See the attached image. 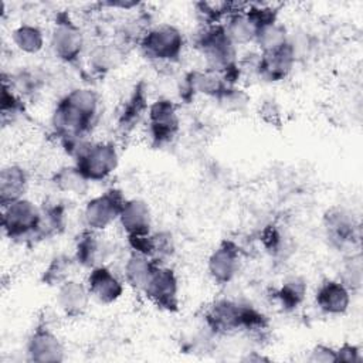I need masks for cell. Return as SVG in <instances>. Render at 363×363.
<instances>
[{"label":"cell","mask_w":363,"mask_h":363,"mask_svg":"<svg viewBox=\"0 0 363 363\" xmlns=\"http://www.w3.org/2000/svg\"><path fill=\"white\" fill-rule=\"evenodd\" d=\"M204 326L211 335H230L238 330L259 333L268 329V318L255 306L228 298L208 305L203 315Z\"/></svg>","instance_id":"1"},{"label":"cell","mask_w":363,"mask_h":363,"mask_svg":"<svg viewBox=\"0 0 363 363\" xmlns=\"http://www.w3.org/2000/svg\"><path fill=\"white\" fill-rule=\"evenodd\" d=\"M194 45L206 61V68L224 77L230 85L241 78L237 47L225 33L223 23L204 26L196 35Z\"/></svg>","instance_id":"2"},{"label":"cell","mask_w":363,"mask_h":363,"mask_svg":"<svg viewBox=\"0 0 363 363\" xmlns=\"http://www.w3.org/2000/svg\"><path fill=\"white\" fill-rule=\"evenodd\" d=\"M186 40L183 33L173 24L150 27L138 47L145 58L153 62H177L183 54Z\"/></svg>","instance_id":"3"},{"label":"cell","mask_w":363,"mask_h":363,"mask_svg":"<svg viewBox=\"0 0 363 363\" xmlns=\"http://www.w3.org/2000/svg\"><path fill=\"white\" fill-rule=\"evenodd\" d=\"M40 223V206L26 197L1 207V228L11 241H37Z\"/></svg>","instance_id":"4"},{"label":"cell","mask_w":363,"mask_h":363,"mask_svg":"<svg viewBox=\"0 0 363 363\" xmlns=\"http://www.w3.org/2000/svg\"><path fill=\"white\" fill-rule=\"evenodd\" d=\"M323 231L330 247L349 254L360 252V223L346 208L333 206L323 214Z\"/></svg>","instance_id":"5"},{"label":"cell","mask_w":363,"mask_h":363,"mask_svg":"<svg viewBox=\"0 0 363 363\" xmlns=\"http://www.w3.org/2000/svg\"><path fill=\"white\" fill-rule=\"evenodd\" d=\"M50 47L57 60L64 64H77L85 50V35L79 24L68 11H58L50 34Z\"/></svg>","instance_id":"6"},{"label":"cell","mask_w":363,"mask_h":363,"mask_svg":"<svg viewBox=\"0 0 363 363\" xmlns=\"http://www.w3.org/2000/svg\"><path fill=\"white\" fill-rule=\"evenodd\" d=\"M74 164L89 182H102L116 170L119 153L113 142H88L74 157Z\"/></svg>","instance_id":"7"},{"label":"cell","mask_w":363,"mask_h":363,"mask_svg":"<svg viewBox=\"0 0 363 363\" xmlns=\"http://www.w3.org/2000/svg\"><path fill=\"white\" fill-rule=\"evenodd\" d=\"M147 133L153 147L169 145L180 130L179 106L169 98H157L147 109Z\"/></svg>","instance_id":"8"},{"label":"cell","mask_w":363,"mask_h":363,"mask_svg":"<svg viewBox=\"0 0 363 363\" xmlns=\"http://www.w3.org/2000/svg\"><path fill=\"white\" fill-rule=\"evenodd\" d=\"M95 123L96 121L77 109L65 96L60 98L51 115V128L61 145L77 139H85Z\"/></svg>","instance_id":"9"},{"label":"cell","mask_w":363,"mask_h":363,"mask_svg":"<svg viewBox=\"0 0 363 363\" xmlns=\"http://www.w3.org/2000/svg\"><path fill=\"white\" fill-rule=\"evenodd\" d=\"M125 201L126 197L123 193L115 187L89 199L82 211L85 227L95 231L108 228L118 220Z\"/></svg>","instance_id":"10"},{"label":"cell","mask_w":363,"mask_h":363,"mask_svg":"<svg viewBox=\"0 0 363 363\" xmlns=\"http://www.w3.org/2000/svg\"><path fill=\"white\" fill-rule=\"evenodd\" d=\"M145 296L159 309L166 312H177L180 299H179V279L173 268L159 264L145 291Z\"/></svg>","instance_id":"11"},{"label":"cell","mask_w":363,"mask_h":363,"mask_svg":"<svg viewBox=\"0 0 363 363\" xmlns=\"http://www.w3.org/2000/svg\"><path fill=\"white\" fill-rule=\"evenodd\" d=\"M26 356L34 363H60L65 359V347L47 322L38 320L26 342Z\"/></svg>","instance_id":"12"},{"label":"cell","mask_w":363,"mask_h":363,"mask_svg":"<svg viewBox=\"0 0 363 363\" xmlns=\"http://www.w3.org/2000/svg\"><path fill=\"white\" fill-rule=\"evenodd\" d=\"M241 267V250L230 238H224L211 251L207 259V271L217 285L230 284Z\"/></svg>","instance_id":"13"},{"label":"cell","mask_w":363,"mask_h":363,"mask_svg":"<svg viewBox=\"0 0 363 363\" xmlns=\"http://www.w3.org/2000/svg\"><path fill=\"white\" fill-rule=\"evenodd\" d=\"M149 95L145 81H139L132 88L130 94L121 105L116 116V132L121 136H128L140 123L142 118L147 115Z\"/></svg>","instance_id":"14"},{"label":"cell","mask_w":363,"mask_h":363,"mask_svg":"<svg viewBox=\"0 0 363 363\" xmlns=\"http://www.w3.org/2000/svg\"><path fill=\"white\" fill-rule=\"evenodd\" d=\"M296 61V52L289 43L282 48L272 52H259L258 65H257V77L265 82L275 84L286 79L294 69Z\"/></svg>","instance_id":"15"},{"label":"cell","mask_w":363,"mask_h":363,"mask_svg":"<svg viewBox=\"0 0 363 363\" xmlns=\"http://www.w3.org/2000/svg\"><path fill=\"white\" fill-rule=\"evenodd\" d=\"M231 86L221 74L211 71L208 68L203 69H191L183 78L182 85V96L184 99H190L194 95H204L218 101L220 96Z\"/></svg>","instance_id":"16"},{"label":"cell","mask_w":363,"mask_h":363,"mask_svg":"<svg viewBox=\"0 0 363 363\" xmlns=\"http://www.w3.org/2000/svg\"><path fill=\"white\" fill-rule=\"evenodd\" d=\"M86 286L91 298L102 305L115 303L125 291V281H122L109 267L98 265L89 269L86 277Z\"/></svg>","instance_id":"17"},{"label":"cell","mask_w":363,"mask_h":363,"mask_svg":"<svg viewBox=\"0 0 363 363\" xmlns=\"http://www.w3.org/2000/svg\"><path fill=\"white\" fill-rule=\"evenodd\" d=\"M352 292L339 279H325L315 292V303L330 316L345 315L350 306Z\"/></svg>","instance_id":"18"},{"label":"cell","mask_w":363,"mask_h":363,"mask_svg":"<svg viewBox=\"0 0 363 363\" xmlns=\"http://www.w3.org/2000/svg\"><path fill=\"white\" fill-rule=\"evenodd\" d=\"M89 301L88 286L81 281L71 278L57 288V305L65 318H81L86 312Z\"/></svg>","instance_id":"19"},{"label":"cell","mask_w":363,"mask_h":363,"mask_svg":"<svg viewBox=\"0 0 363 363\" xmlns=\"http://www.w3.org/2000/svg\"><path fill=\"white\" fill-rule=\"evenodd\" d=\"M118 221L126 237H139L150 234L152 213L145 200L126 199L119 213Z\"/></svg>","instance_id":"20"},{"label":"cell","mask_w":363,"mask_h":363,"mask_svg":"<svg viewBox=\"0 0 363 363\" xmlns=\"http://www.w3.org/2000/svg\"><path fill=\"white\" fill-rule=\"evenodd\" d=\"M126 238L132 251L143 254L156 261L157 264H164L166 259L170 258L174 252V241L172 234L167 231L150 233L147 235Z\"/></svg>","instance_id":"21"},{"label":"cell","mask_w":363,"mask_h":363,"mask_svg":"<svg viewBox=\"0 0 363 363\" xmlns=\"http://www.w3.org/2000/svg\"><path fill=\"white\" fill-rule=\"evenodd\" d=\"M98 233L99 231L85 227L77 237L74 259L82 268L92 269L94 267L102 265L105 258V245Z\"/></svg>","instance_id":"22"},{"label":"cell","mask_w":363,"mask_h":363,"mask_svg":"<svg viewBox=\"0 0 363 363\" xmlns=\"http://www.w3.org/2000/svg\"><path fill=\"white\" fill-rule=\"evenodd\" d=\"M28 187V173L20 164H7L0 170V206L24 197Z\"/></svg>","instance_id":"23"},{"label":"cell","mask_w":363,"mask_h":363,"mask_svg":"<svg viewBox=\"0 0 363 363\" xmlns=\"http://www.w3.org/2000/svg\"><path fill=\"white\" fill-rule=\"evenodd\" d=\"M125 45L121 43H102L92 48L88 57V67L96 75H105L116 69L125 60Z\"/></svg>","instance_id":"24"},{"label":"cell","mask_w":363,"mask_h":363,"mask_svg":"<svg viewBox=\"0 0 363 363\" xmlns=\"http://www.w3.org/2000/svg\"><path fill=\"white\" fill-rule=\"evenodd\" d=\"M159 264L152 258L132 251L123 265V281L135 291H145L155 268Z\"/></svg>","instance_id":"25"},{"label":"cell","mask_w":363,"mask_h":363,"mask_svg":"<svg viewBox=\"0 0 363 363\" xmlns=\"http://www.w3.org/2000/svg\"><path fill=\"white\" fill-rule=\"evenodd\" d=\"M41 223L37 241L58 235L67 225V207L60 200H47L41 206Z\"/></svg>","instance_id":"26"},{"label":"cell","mask_w":363,"mask_h":363,"mask_svg":"<svg viewBox=\"0 0 363 363\" xmlns=\"http://www.w3.org/2000/svg\"><path fill=\"white\" fill-rule=\"evenodd\" d=\"M247 6H240L238 9H235L233 13H230L223 26L225 28L227 35L230 37V40L234 43V45H247L254 43L255 38V24L251 20V17L248 16V13L245 11Z\"/></svg>","instance_id":"27"},{"label":"cell","mask_w":363,"mask_h":363,"mask_svg":"<svg viewBox=\"0 0 363 363\" xmlns=\"http://www.w3.org/2000/svg\"><path fill=\"white\" fill-rule=\"evenodd\" d=\"M52 186L65 194L84 196L89 189V180L79 172L75 164L62 166L51 176Z\"/></svg>","instance_id":"28"},{"label":"cell","mask_w":363,"mask_h":363,"mask_svg":"<svg viewBox=\"0 0 363 363\" xmlns=\"http://www.w3.org/2000/svg\"><path fill=\"white\" fill-rule=\"evenodd\" d=\"M306 292L308 286L305 279L301 277H291L274 292V298L285 312H292L303 303Z\"/></svg>","instance_id":"29"},{"label":"cell","mask_w":363,"mask_h":363,"mask_svg":"<svg viewBox=\"0 0 363 363\" xmlns=\"http://www.w3.org/2000/svg\"><path fill=\"white\" fill-rule=\"evenodd\" d=\"M288 43H289V34L286 31V27L278 20L261 26L257 30L255 38H254V44L258 47L261 54L277 51Z\"/></svg>","instance_id":"30"},{"label":"cell","mask_w":363,"mask_h":363,"mask_svg":"<svg viewBox=\"0 0 363 363\" xmlns=\"http://www.w3.org/2000/svg\"><path fill=\"white\" fill-rule=\"evenodd\" d=\"M14 47L24 54H38L44 48V33L35 24L23 23L11 33Z\"/></svg>","instance_id":"31"},{"label":"cell","mask_w":363,"mask_h":363,"mask_svg":"<svg viewBox=\"0 0 363 363\" xmlns=\"http://www.w3.org/2000/svg\"><path fill=\"white\" fill-rule=\"evenodd\" d=\"M3 82H6L21 99L31 98L37 92H40L44 85V77L31 69H20L14 74H10L9 78L3 74Z\"/></svg>","instance_id":"32"},{"label":"cell","mask_w":363,"mask_h":363,"mask_svg":"<svg viewBox=\"0 0 363 363\" xmlns=\"http://www.w3.org/2000/svg\"><path fill=\"white\" fill-rule=\"evenodd\" d=\"M75 264L77 262L74 259V255L71 257L67 254H58L52 257L41 274V282L47 286L58 288L65 281L71 279Z\"/></svg>","instance_id":"33"},{"label":"cell","mask_w":363,"mask_h":363,"mask_svg":"<svg viewBox=\"0 0 363 363\" xmlns=\"http://www.w3.org/2000/svg\"><path fill=\"white\" fill-rule=\"evenodd\" d=\"M362 257L360 252L349 254L340 271L339 281L350 291L356 292L362 286Z\"/></svg>","instance_id":"34"},{"label":"cell","mask_w":363,"mask_h":363,"mask_svg":"<svg viewBox=\"0 0 363 363\" xmlns=\"http://www.w3.org/2000/svg\"><path fill=\"white\" fill-rule=\"evenodd\" d=\"M0 111L3 121L7 116L16 118L20 113L24 112V99H21L6 82L1 81V102H0Z\"/></svg>","instance_id":"35"},{"label":"cell","mask_w":363,"mask_h":363,"mask_svg":"<svg viewBox=\"0 0 363 363\" xmlns=\"http://www.w3.org/2000/svg\"><path fill=\"white\" fill-rule=\"evenodd\" d=\"M225 111H234V112H240L242 111L247 104L250 102L248 95L237 88L235 85H231L227 88V91L220 96V99L217 101Z\"/></svg>","instance_id":"36"},{"label":"cell","mask_w":363,"mask_h":363,"mask_svg":"<svg viewBox=\"0 0 363 363\" xmlns=\"http://www.w3.org/2000/svg\"><path fill=\"white\" fill-rule=\"evenodd\" d=\"M308 360L312 363H337L336 349L325 343H318L311 349Z\"/></svg>","instance_id":"37"},{"label":"cell","mask_w":363,"mask_h":363,"mask_svg":"<svg viewBox=\"0 0 363 363\" xmlns=\"http://www.w3.org/2000/svg\"><path fill=\"white\" fill-rule=\"evenodd\" d=\"M259 116L265 123H268L271 126H279L282 123L281 109H279L278 104L272 99L264 101V104L261 105V109H259Z\"/></svg>","instance_id":"38"},{"label":"cell","mask_w":363,"mask_h":363,"mask_svg":"<svg viewBox=\"0 0 363 363\" xmlns=\"http://www.w3.org/2000/svg\"><path fill=\"white\" fill-rule=\"evenodd\" d=\"M336 360L345 362V363H360L362 353H360L359 346L345 342L342 346H339L336 349Z\"/></svg>","instance_id":"39"},{"label":"cell","mask_w":363,"mask_h":363,"mask_svg":"<svg viewBox=\"0 0 363 363\" xmlns=\"http://www.w3.org/2000/svg\"><path fill=\"white\" fill-rule=\"evenodd\" d=\"M105 7H111V9H123V10H132L133 7H138L139 3L138 1H105L101 3Z\"/></svg>","instance_id":"40"},{"label":"cell","mask_w":363,"mask_h":363,"mask_svg":"<svg viewBox=\"0 0 363 363\" xmlns=\"http://www.w3.org/2000/svg\"><path fill=\"white\" fill-rule=\"evenodd\" d=\"M242 360L244 362H268L269 359L262 354H258V352H251L245 357H242Z\"/></svg>","instance_id":"41"}]
</instances>
